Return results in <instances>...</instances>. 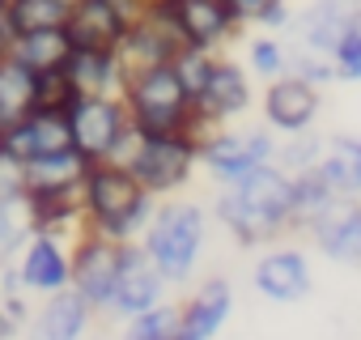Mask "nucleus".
<instances>
[{"instance_id":"30","label":"nucleus","mask_w":361,"mask_h":340,"mask_svg":"<svg viewBox=\"0 0 361 340\" xmlns=\"http://www.w3.org/2000/svg\"><path fill=\"white\" fill-rule=\"evenodd\" d=\"M323 149H327V136H319L314 128H310V132H298V136H285V140L276 145V166L285 170L289 179H293V175H306V170L319 166Z\"/></svg>"},{"instance_id":"24","label":"nucleus","mask_w":361,"mask_h":340,"mask_svg":"<svg viewBox=\"0 0 361 340\" xmlns=\"http://www.w3.org/2000/svg\"><path fill=\"white\" fill-rule=\"evenodd\" d=\"M43 107V77L22 68L13 56H0V128L26 119Z\"/></svg>"},{"instance_id":"34","label":"nucleus","mask_w":361,"mask_h":340,"mask_svg":"<svg viewBox=\"0 0 361 340\" xmlns=\"http://www.w3.org/2000/svg\"><path fill=\"white\" fill-rule=\"evenodd\" d=\"M336 73H340V81H361V5H357V13H353V22H348V30H344V39L336 43Z\"/></svg>"},{"instance_id":"33","label":"nucleus","mask_w":361,"mask_h":340,"mask_svg":"<svg viewBox=\"0 0 361 340\" xmlns=\"http://www.w3.org/2000/svg\"><path fill=\"white\" fill-rule=\"evenodd\" d=\"M213 68H217V51H204V47H183V51L174 56V73H178V81L188 85V94H192V98H200V94H204V85H209Z\"/></svg>"},{"instance_id":"12","label":"nucleus","mask_w":361,"mask_h":340,"mask_svg":"<svg viewBox=\"0 0 361 340\" xmlns=\"http://www.w3.org/2000/svg\"><path fill=\"white\" fill-rule=\"evenodd\" d=\"M73 149V132H68V111H51V107H39L30 111L26 119L9 123L0 132V153H5L13 166H30L39 157H51V153H64Z\"/></svg>"},{"instance_id":"25","label":"nucleus","mask_w":361,"mask_h":340,"mask_svg":"<svg viewBox=\"0 0 361 340\" xmlns=\"http://www.w3.org/2000/svg\"><path fill=\"white\" fill-rule=\"evenodd\" d=\"M243 64L264 85L276 81V77H285L289 73V43H285V35H276V30H251L247 43H243Z\"/></svg>"},{"instance_id":"21","label":"nucleus","mask_w":361,"mask_h":340,"mask_svg":"<svg viewBox=\"0 0 361 340\" xmlns=\"http://www.w3.org/2000/svg\"><path fill=\"white\" fill-rule=\"evenodd\" d=\"M77 43L68 30H35V35H13L5 56H13L22 68H30L35 77H56L68 68Z\"/></svg>"},{"instance_id":"26","label":"nucleus","mask_w":361,"mask_h":340,"mask_svg":"<svg viewBox=\"0 0 361 340\" xmlns=\"http://www.w3.org/2000/svg\"><path fill=\"white\" fill-rule=\"evenodd\" d=\"M314 170L323 175V183L331 188L336 200H361V162L344 149L340 136H327V149Z\"/></svg>"},{"instance_id":"28","label":"nucleus","mask_w":361,"mask_h":340,"mask_svg":"<svg viewBox=\"0 0 361 340\" xmlns=\"http://www.w3.org/2000/svg\"><path fill=\"white\" fill-rule=\"evenodd\" d=\"M30 234H35V217H30L26 196L0 200V268L22 255V247L30 243Z\"/></svg>"},{"instance_id":"32","label":"nucleus","mask_w":361,"mask_h":340,"mask_svg":"<svg viewBox=\"0 0 361 340\" xmlns=\"http://www.w3.org/2000/svg\"><path fill=\"white\" fill-rule=\"evenodd\" d=\"M230 9L243 30H285L289 26V0H230Z\"/></svg>"},{"instance_id":"22","label":"nucleus","mask_w":361,"mask_h":340,"mask_svg":"<svg viewBox=\"0 0 361 340\" xmlns=\"http://www.w3.org/2000/svg\"><path fill=\"white\" fill-rule=\"evenodd\" d=\"M85 175H90V162L77 149H64V153H51V157H39V162L22 166V192L26 196L77 192V188H85Z\"/></svg>"},{"instance_id":"31","label":"nucleus","mask_w":361,"mask_h":340,"mask_svg":"<svg viewBox=\"0 0 361 340\" xmlns=\"http://www.w3.org/2000/svg\"><path fill=\"white\" fill-rule=\"evenodd\" d=\"M178 336V302H161L136 319H123L119 340H174Z\"/></svg>"},{"instance_id":"7","label":"nucleus","mask_w":361,"mask_h":340,"mask_svg":"<svg viewBox=\"0 0 361 340\" xmlns=\"http://www.w3.org/2000/svg\"><path fill=\"white\" fill-rule=\"evenodd\" d=\"M276 132L272 128H217L213 136L200 140V170H209V175L221 183H234L243 175H251V170L276 162Z\"/></svg>"},{"instance_id":"27","label":"nucleus","mask_w":361,"mask_h":340,"mask_svg":"<svg viewBox=\"0 0 361 340\" xmlns=\"http://www.w3.org/2000/svg\"><path fill=\"white\" fill-rule=\"evenodd\" d=\"M5 13L13 35H35V30H68V0H5Z\"/></svg>"},{"instance_id":"5","label":"nucleus","mask_w":361,"mask_h":340,"mask_svg":"<svg viewBox=\"0 0 361 340\" xmlns=\"http://www.w3.org/2000/svg\"><path fill=\"white\" fill-rule=\"evenodd\" d=\"M123 102L140 132H192L196 123V98L178 81L174 64L132 77L123 85Z\"/></svg>"},{"instance_id":"38","label":"nucleus","mask_w":361,"mask_h":340,"mask_svg":"<svg viewBox=\"0 0 361 340\" xmlns=\"http://www.w3.org/2000/svg\"><path fill=\"white\" fill-rule=\"evenodd\" d=\"M68 5H77V0H68Z\"/></svg>"},{"instance_id":"11","label":"nucleus","mask_w":361,"mask_h":340,"mask_svg":"<svg viewBox=\"0 0 361 340\" xmlns=\"http://www.w3.org/2000/svg\"><path fill=\"white\" fill-rule=\"evenodd\" d=\"M18 277H22V289L30 298H51V293H64L73 289V238H60V234H30V243L22 247V255L13 260Z\"/></svg>"},{"instance_id":"23","label":"nucleus","mask_w":361,"mask_h":340,"mask_svg":"<svg viewBox=\"0 0 361 340\" xmlns=\"http://www.w3.org/2000/svg\"><path fill=\"white\" fill-rule=\"evenodd\" d=\"M64 81L77 98H102V94H123V68L115 51H73Z\"/></svg>"},{"instance_id":"29","label":"nucleus","mask_w":361,"mask_h":340,"mask_svg":"<svg viewBox=\"0 0 361 340\" xmlns=\"http://www.w3.org/2000/svg\"><path fill=\"white\" fill-rule=\"evenodd\" d=\"M336 205L331 188L323 183L319 170H306V175H293V234H306V226L327 213Z\"/></svg>"},{"instance_id":"37","label":"nucleus","mask_w":361,"mask_h":340,"mask_svg":"<svg viewBox=\"0 0 361 340\" xmlns=\"http://www.w3.org/2000/svg\"><path fill=\"white\" fill-rule=\"evenodd\" d=\"M340 140H344V149H348V153L361 162V136H344V132H340Z\"/></svg>"},{"instance_id":"36","label":"nucleus","mask_w":361,"mask_h":340,"mask_svg":"<svg viewBox=\"0 0 361 340\" xmlns=\"http://www.w3.org/2000/svg\"><path fill=\"white\" fill-rule=\"evenodd\" d=\"M9 39H13V26H9V13H5V0H0V56H5Z\"/></svg>"},{"instance_id":"9","label":"nucleus","mask_w":361,"mask_h":340,"mask_svg":"<svg viewBox=\"0 0 361 340\" xmlns=\"http://www.w3.org/2000/svg\"><path fill=\"white\" fill-rule=\"evenodd\" d=\"M251 289L264 298V302H276V306H293V302H306L310 289H314V268H310V255L293 243H272L259 251L255 268H251Z\"/></svg>"},{"instance_id":"20","label":"nucleus","mask_w":361,"mask_h":340,"mask_svg":"<svg viewBox=\"0 0 361 340\" xmlns=\"http://www.w3.org/2000/svg\"><path fill=\"white\" fill-rule=\"evenodd\" d=\"M132 18L115 0H77L68 13V35L81 51H115L128 35Z\"/></svg>"},{"instance_id":"40","label":"nucleus","mask_w":361,"mask_h":340,"mask_svg":"<svg viewBox=\"0 0 361 340\" xmlns=\"http://www.w3.org/2000/svg\"><path fill=\"white\" fill-rule=\"evenodd\" d=\"M174 340H178V336H174Z\"/></svg>"},{"instance_id":"13","label":"nucleus","mask_w":361,"mask_h":340,"mask_svg":"<svg viewBox=\"0 0 361 340\" xmlns=\"http://www.w3.org/2000/svg\"><path fill=\"white\" fill-rule=\"evenodd\" d=\"M255 102V77L243 60L234 56H217V68L204 85V94L196 98V115L213 128H226L234 119H243Z\"/></svg>"},{"instance_id":"18","label":"nucleus","mask_w":361,"mask_h":340,"mask_svg":"<svg viewBox=\"0 0 361 340\" xmlns=\"http://www.w3.org/2000/svg\"><path fill=\"white\" fill-rule=\"evenodd\" d=\"M174 18H178V30H183L188 47H204L217 56H226V47L243 35L230 0H178Z\"/></svg>"},{"instance_id":"4","label":"nucleus","mask_w":361,"mask_h":340,"mask_svg":"<svg viewBox=\"0 0 361 340\" xmlns=\"http://www.w3.org/2000/svg\"><path fill=\"white\" fill-rule=\"evenodd\" d=\"M119 166L132 170L153 200H170V196H178L196 179L200 140L192 132H140L136 128V136L123 149Z\"/></svg>"},{"instance_id":"1","label":"nucleus","mask_w":361,"mask_h":340,"mask_svg":"<svg viewBox=\"0 0 361 340\" xmlns=\"http://www.w3.org/2000/svg\"><path fill=\"white\" fill-rule=\"evenodd\" d=\"M213 217L238 247H272L293 234V179L268 162L234 183H221Z\"/></svg>"},{"instance_id":"10","label":"nucleus","mask_w":361,"mask_h":340,"mask_svg":"<svg viewBox=\"0 0 361 340\" xmlns=\"http://www.w3.org/2000/svg\"><path fill=\"white\" fill-rule=\"evenodd\" d=\"M323 111V90L285 73L276 81H268L259 90V115H264V128H272L276 136H298V132H310L314 119Z\"/></svg>"},{"instance_id":"16","label":"nucleus","mask_w":361,"mask_h":340,"mask_svg":"<svg viewBox=\"0 0 361 340\" xmlns=\"http://www.w3.org/2000/svg\"><path fill=\"white\" fill-rule=\"evenodd\" d=\"M306 238L323 260L340 268H361V200H336L306 226Z\"/></svg>"},{"instance_id":"8","label":"nucleus","mask_w":361,"mask_h":340,"mask_svg":"<svg viewBox=\"0 0 361 340\" xmlns=\"http://www.w3.org/2000/svg\"><path fill=\"white\" fill-rule=\"evenodd\" d=\"M123 251H128V243H115V238L94 234V230H85V234L73 243V289H77L98 315L111 310Z\"/></svg>"},{"instance_id":"3","label":"nucleus","mask_w":361,"mask_h":340,"mask_svg":"<svg viewBox=\"0 0 361 340\" xmlns=\"http://www.w3.org/2000/svg\"><path fill=\"white\" fill-rule=\"evenodd\" d=\"M140 247L153 255V264L161 268V277L170 285H188L209 247V209L188 196L157 200Z\"/></svg>"},{"instance_id":"35","label":"nucleus","mask_w":361,"mask_h":340,"mask_svg":"<svg viewBox=\"0 0 361 340\" xmlns=\"http://www.w3.org/2000/svg\"><path fill=\"white\" fill-rule=\"evenodd\" d=\"M18 332H22V323H18L5 306H0V340H18Z\"/></svg>"},{"instance_id":"2","label":"nucleus","mask_w":361,"mask_h":340,"mask_svg":"<svg viewBox=\"0 0 361 340\" xmlns=\"http://www.w3.org/2000/svg\"><path fill=\"white\" fill-rule=\"evenodd\" d=\"M157 200L140 188V179L119 162L90 166L85 175V226L115 243H140L153 221Z\"/></svg>"},{"instance_id":"19","label":"nucleus","mask_w":361,"mask_h":340,"mask_svg":"<svg viewBox=\"0 0 361 340\" xmlns=\"http://www.w3.org/2000/svg\"><path fill=\"white\" fill-rule=\"evenodd\" d=\"M94 306L77 293V289H64V293H51L35 306L22 340H85L90 327H94Z\"/></svg>"},{"instance_id":"39","label":"nucleus","mask_w":361,"mask_h":340,"mask_svg":"<svg viewBox=\"0 0 361 340\" xmlns=\"http://www.w3.org/2000/svg\"><path fill=\"white\" fill-rule=\"evenodd\" d=\"M0 157H5V153H0Z\"/></svg>"},{"instance_id":"6","label":"nucleus","mask_w":361,"mask_h":340,"mask_svg":"<svg viewBox=\"0 0 361 340\" xmlns=\"http://www.w3.org/2000/svg\"><path fill=\"white\" fill-rule=\"evenodd\" d=\"M68 132H73V149L90 162H119L123 149L136 136V123L128 115L123 94H102V98H77L68 107Z\"/></svg>"},{"instance_id":"14","label":"nucleus","mask_w":361,"mask_h":340,"mask_svg":"<svg viewBox=\"0 0 361 340\" xmlns=\"http://www.w3.org/2000/svg\"><path fill=\"white\" fill-rule=\"evenodd\" d=\"M166 289H170V281L161 277V268L153 264V255L140 243H128L123 264H119V281H115V298H111V310L106 315L136 319V315L161 306L166 302Z\"/></svg>"},{"instance_id":"15","label":"nucleus","mask_w":361,"mask_h":340,"mask_svg":"<svg viewBox=\"0 0 361 340\" xmlns=\"http://www.w3.org/2000/svg\"><path fill=\"white\" fill-rule=\"evenodd\" d=\"M361 0H310L289 13V26L281 30L289 47H306L319 56H336V43L344 39Z\"/></svg>"},{"instance_id":"17","label":"nucleus","mask_w":361,"mask_h":340,"mask_svg":"<svg viewBox=\"0 0 361 340\" xmlns=\"http://www.w3.org/2000/svg\"><path fill=\"white\" fill-rule=\"evenodd\" d=\"M234 315V285L226 277H204L178 302V340H217Z\"/></svg>"}]
</instances>
